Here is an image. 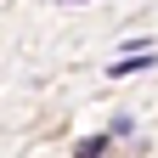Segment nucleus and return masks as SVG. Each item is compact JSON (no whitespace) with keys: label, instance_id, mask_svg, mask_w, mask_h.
I'll list each match as a JSON object with an SVG mask.
<instances>
[{"label":"nucleus","instance_id":"f257e3e1","mask_svg":"<svg viewBox=\"0 0 158 158\" xmlns=\"http://www.w3.org/2000/svg\"><path fill=\"white\" fill-rule=\"evenodd\" d=\"M147 62H152V51H141V56H130V62H113L107 73H113V79H124V73H141Z\"/></svg>","mask_w":158,"mask_h":158}]
</instances>
